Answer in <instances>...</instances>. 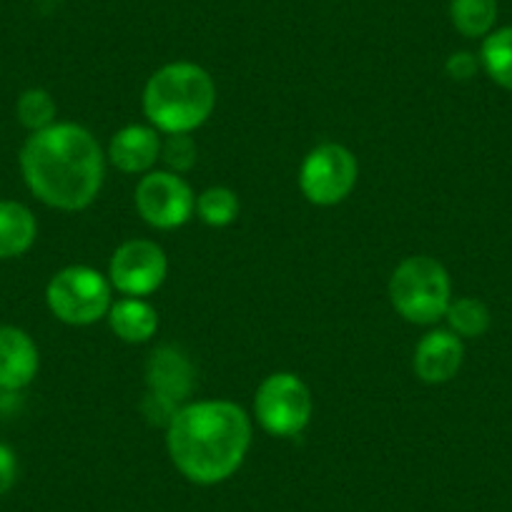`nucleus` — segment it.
<instances>
[{"instance_id":"1","label":"nucleus","mask_w":512,"mask_h":512,"mask_svg":"<svg viewBox=\"0 0 512 512\" xmlns=\"http://www.w3.org/2000/svg\"><path fill=\"white\" fill-rule=\"evenodd\" d=\"M18 164L28 191L58 211L88 209L106 179V154L98 139L71 121H56L28 136Z\"/></svg>"},{"instance_id":"2","label":"nucleus","mask_w":512,"mask_h":512,"mask_svg":"<svg viewBox=\"0 0 512 512\" xmlns=\"http://www.w3.org/2000/svg\"><path fill=\"white\" fill-rule=\"evenodd\" d=\"M251 435V417L236 402H184L166 427V450L186 480L219 485L244 465Z\"/></svg>"},{"instance_id":"3","label":"nucleus","mask_w":512,"mask_h":512,"mask_svg":"<svg viewBox=\"0 0 512 512\" xmlns=\"http://www.w3.org/2000/svg\"><path fill=\"white\" fill-rule=\"evenodd\" d=\"M141 101L159 134H194L214 113L216 83L199 63L174 61L151 73Z\"/></svg>"},{"instance_id":"4","label":"nucleus","mask_w":512,"mask_h":512,"mask_svg":"<svg viewBox=\"0 0 512 512\" xmlns=\"http://www.w3.org/2000/svg\"><path fill=\"white\" fill-rule=\"evenodd\" d=\"M390 302L405 322L437 324L452 302L450 274L435 256H407L390 277Z\"/></svg>"},{"instance_id":"5","label":"nucleus","mask_w":512,"mask_h":512,"mask_svg":"<svg viewBox=\"0 0 512 512\" xmlns=\"http://www.w3.org/2000/svg\"><path fill=\"white\" fill-rule=\"evenodd\" d=\"M46 304L58 322L68 327H91L108 317L113 287L106 274L86 264H71L51 277Z\"/></svg>"},{"instance_id":"6","label":"nucleus","mask_w":512,"mask_h":512,"mask_svg":"<svg viewBox=\"0 0 512 512\" xmlns=\"http://www.w3.org/2000/svg\"><path fill=\"white\" fill-rule=\"evenodd\" d=\"M314 415V397L294 372H274L262 379L254 395V417L267 435L299 437Z\"/></svg>"},{"instance_id":"7","label":"nucleus","mask_w":512,"mask_h":512,"mask_svg":"<svg viewBox=\"0 0 512 512\" xmlns=\"http://www.w3.org/2000/svg\"><path fill=\"white\" fill-rule=\"evenodd\" d=\"M359 179L357 156L342 144H319L299 166V189L314 206H337L352 196Z\"/></svg>"},{"instance_id":"8","label":"nucleus","mask_w":512,"mask_h":512,"mask_svg":"<svg viewBox=\"0 0 512 512\" xmlns=\"http://www.w3.org/2000/svg\"><path fill=\"white\" fill-rule=\"evenodd\" d=\"M141 219L159 231L184 226L196 214V194L189 181L174 171H149L139 179L134 194Z\"/></svg>"},{"instance_id":"9","label":"nucleus","mask_w":512,"mask_h":512,"mask_svg":"<svg viewBox=\"0 0 512 512\" xmlns=\"http://www.w3.org/2000/svg\"><path fill=\"white\" fill-rule=\"evenodd\" d=\"M169 274V256L164 246L151 239H128L113 251L108 262V282L123 297H149Z\"/></svg>"},{"instance_id":"10","label":"nucleus","mask_w":512,"mask_h":512,"mask_svg":"<svg viewBox=\"0 0 512 512\" xmlns=\"http://www.w3.org/2000/svg\"><path fill=\"white\" fill-rule=\"evenodd\" d=\"M161 159V136L151 123H128L118 128L108 144L106 161L121 174L144 176Z\"/></svg>"},{"instance_id":"11","label":"nucleus","mask_w":512,"mask_h":512,"mask_svg":"<svg viewBox=\"0 0 512 512\" xmlns=\"http://www.w3.org/2000/svg\"><path fill=\"white\" fill-rule=\"evenodd\" d=\"M465 362V342L452 329H432L417 342L412 369L425 384H445L457 377Z\"/></svg>"},{"instance_id":"12","label":"nucleus","mask_w":512,"mask_h":512,"mask_svg":"<svg viewBox=\"0 0 512 512\" xmlns=\"http://www.w3.org/2000/svg\"><path fill=\"white\" fill-rule=\"evenodd\" d=\"M41 354L31 334L13 324H0V392H21L38 377Z\"/></svg>"},{"instance_id":"13","label":"nucleus","mask_w":512,"mask_h":512,"mask_svg":"<svg viewBox=\"0 0 512 512\" xmlns=\"http://www.w3.org/2000/svg\"><path fill=\"white\" fill-rule=\"evenodd\" d=\"M194 382V364L179 347L164 344V347H156L146 359V387H149V392L184 405L186 397L194 392Z\"/></svg>"},{"instance_id":"14","label":"nucleus","mask_w":512,"mask_h":512,"mask_svg":"<svg viewBox=\"0 0 512 512\" xmlns=\"http://www.w3.org/2000/svg\"><path fill=\"white\" fill-rule=\"evenodd\" d=\"M106 319L113 334L126 344H146L159 332V312L144 297L116 299Z\"/></svg>"},{"instance_id":"15","label":"nucleus","mask_w":512,"mask_h":512,"mask_svg":"<svg viewBox=\"0 0 512 512\" xmlns=\"http://www.w3.org/2000/svg\"><path fill=\"white\" fill-rule=\"evenodd\" d=\"M38 239L36 214L26 204L0 199V259H18Z\"/></svg>"},{"instance_id":"16","label":"nucleus","mask_w":512,"mask_h":512,"mask_svg":"<svg viewBox=\"0 0 512 512\" xmlns=\"http://www.w3.org/2000/svg\"><path fill=\"white\" fill-rule=\"evenodd\" d=\"M480 66L497 86L512 91V26L487 33L480 48Z\"/></svg>"},{"instance_id":"17","label":"nucleus","mask_w":512,"mask_h":512,"mask_svg":"<svg viewBox=\"0 0 512 512\" xmlns=\"http://www.w3.org/2000/svg\"><path fill=\"white\" fill-rule=\"evenodd\" d=\"M450 21L465 38H485L495 31L497 0H450Z\"/></svg>"},{"instance_id":"18","label":"nucleus","mask_w":512,"mask_h":512,"mask_svg":"<svg viewBox=\"0 0 512 512\" xmlns=\"http://www.w3.org/2000/svg\"><path fill=\"white\" fill-rule=\"evenodd\" d=\"M447 329L457 334L462 339H477L490 329L492 314L482 299L477 297H460L452 299L450 307H447Z\"/></svg>"},{"instance_id":"19","label":"nucleus","mask_w":512,"mask_h":512,"mask_svg":"<svg viewBox=\"0 0 512 512\" xmlns=\"http://www.w3.org/2000/svg\"><path fill=\"white\" fill-rule=\"evenodd\" d=\"M239 209V196L229 186H209L196 196V216L214 229L234 224Z\"/></svg>"},{"instance_id":"20","label":"nucleus","mask_w":512,"mask_h":512,"mask_svg":"<svg viewBox=\"0 0 512 512\" xmlns=\"http://www.w3.org/2000/svg\"><path fill=\"white\" fill-rule=\"evenodd\" d=\"M58 116V106L46 88H28L16 101V118L26 131L36 134L53 126Z\"/></svg>"},{"instance_id":"21","label":"nucleus","mask_w":512,"mask_h":512,"mask_svg":"<svg viewBox=\"0 0 512 512\" xmlns=\"http://www.w3.org/2000/svg\"><path fill=\"white\" fill-rule=\"evenodd\" d=\"M196 141L191 139V134H169L161 141V161L169 166V171L184 176L186 171L194 169L196 164Z\"/></svg>"},{"instance_id":"22","label":"nucleus","mask_w":512,"mask_h":512,"mask_svg":"<svg viewBox=\"0 0 512 512\" xmlns=\"http://www.w3.org/2000/svg\"><path fill=\"white\" fill-rule=\"evenodd\" d=\"M179 402L169 400V397L164 395H156V392H149L146 390V397L144 402H141V412H144L146 422L154 427H169V422L174 420L176 410H179Z\"/></svg>"},{"instance_id":"23","label":"nucleus","mask_w":512,"mask_h":512,"mask_svg":"<svg viewBox=\"0 0 512 512\" xmlns=\"http://www.w3.org/2000/svg\"><path fill=\"white\" fill-rule=\"evenodd\" d=\"M480 68V56L470 51H455L445 63V71L452 81H472Z\"/></svg>"},{"instance_id":"24","label":"nucleus","mask_w":512,"mask_h":512,"mask_svg":"<svg viewBox=\"0 0 512 512\" xmlns=\"http://www.w3.org/2000/svg\"><path fill=\"white\" fill-rule=\"evenodd\" d=\"M18 480V455L11 445L0 442V497L13 490Z\"/></svg>"}]
</instances>
